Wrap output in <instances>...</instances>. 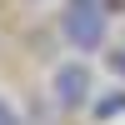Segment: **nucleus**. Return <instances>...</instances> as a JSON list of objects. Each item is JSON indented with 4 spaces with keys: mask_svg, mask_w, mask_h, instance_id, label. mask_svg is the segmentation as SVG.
Segmentation results:
<instances>
[{
    "mask_svg": "<svg viewBox=\"0 0 125 125\" xmlns=\"http://www.w3.org/2000/svg\"><path fill=\"white\" fill-rule=\"evenodd\" d=\"M90 5H105V0H90Z\"/></svg>",
    "mask_w": 125,
    "mask_h": 125,
    "instance_id": "nucleus-6",
    "label": "nucleus"
},
{
    "mask_svg": "<svg viewBox=\"0 0 125 125\" xmlns=\"http://www.w3.org/2000/svg\"><path fill=\"white\" fill-rule=\"evenodd\" d=\"M110 70L125 80V45H115V50H110Z\"/></svg>",
    "mask_w": 125,
    "mask_h": 125,
    "instance_id": "nucleus-5",
    "label": "nucleus"
},
{
    "mask_svg": "<svg viewBox=\"0 0 125 125\" xmlns=\"http://www.w3.org/2000/svg\"><path fill=\"white\" fill-rule=\"evenodd\" d=\"M60 35H65V45H70V50L95 55V50L105 45V35H110V15H105V5L70 0V10L60 15Z\"/></svg>",
    "mask_w": 125,
    "mask_h": 125,
    "instance_id": "nucleus-1",
    "label": "nucleus"
},
{
    "mask_svg": "<svg viewBox=\"0 0 125 125\" xmlns=\"http://www.w3.org/2000/svg\"><path fill=\"white\" fill-rule=\"evenodd\" d=\"M0 125H20V115H15V105H10L5 95H0Z\"/></svg>",
    "mask_w": 125,
    "mask_h": 125,
    "instance_id": "nucleus-4",
    "label": "nucleus"
},
{
    "mask_svg": "<svg viewBox=\"0 0 125 125\" xmlns=\"http://www.w3.org/2000/svg\"><path fill=\"white\" fill-rule=\"evenodd\" d=\"M55 105L60 110H85L90 100H95V80H90V65L85 60H70V65L55 70Z\"/></svg>",
    "mask_w": 125,
    "mask_h": 125,
    "instance_id": "nucleus-2",
    "label": "nucleus"
},
{
    "mask_svg": "<svg viewBox=\"0 0 125 125\" xmlns=\"http://www.w3.org/2000/svg\"><path fill=\"white\" fill-rule=\"evenodd\" d=\"M90 115H95V120H115V115H125V90H110L105 100H90Z\"/></svg>",
    "mask_w": 125,
    "mask_h": 125,
    "instance_id": "nucleus-3",
    "label": "nucleus"
}]
</instances>
